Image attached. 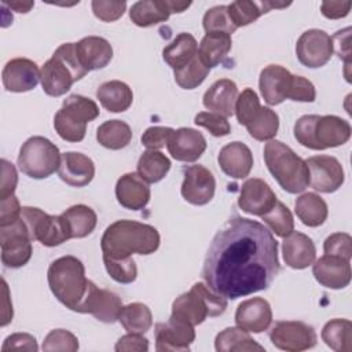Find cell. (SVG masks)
Returning a JSON list of instances; mask_svg holds the SVG:
<instances>
[{"label":"cell","mask_w":352,"mask_h":352,"mask_svg":"<svg viewBox=\"0 0 352 352\" xmlns=\"http://www.w3.org/2000/svg\"><path fill=\"white\" fill-rule=\"evenodd\" d=\"M280 270L278 242L261 223L235 216L213 236L204 261L206 285L226 298L265 290Z\"/></svg>","instance_id":"6da1fadb"},{"label":"cell","mask_w":352,"mask_h":352,"mask_svg":"<svg viewBox=\"0 0 352 352\" xmlns=\"http://www.w3.org/2000/svg\"><path fill=\"white\" fill-rule=\"evenodd\" d=\"M160 246V234L150 224L117 220L103 232L100 248L104 257L126 258L133 253L151 254Z\"/></svg>","instance_id":"7a4b0ae2"},{"label":"cell","mask_w":352,"mask_h":352,"mask_svg":"<svg viewBox=\"0 0 352 352\" xmlns=\"http://www.w3.org/2000/svg\"><path fill=\"white\" fill-rule=\"evenodd\" d=\"M296 140L311 150H326L345 144L351 138V125L337 116H302L293 128Z\"/></svg>","instance_id":"3957f363"},{"label":"cell","mask_w":352,"mask_h":352,"mask_svg":"<svg viewBox=\"0 0 352 352\" xmlns=\"http://www.w3.org/2000/svg\"><path fill=\"white\" fill-rule=\"evenodd\" d=\"M264 161L270 173L285 191L297 194L308 187L309 172L307 162L285 143L274 139L265 143Z\"/></svg>","instance_id":"277c9868"},{"label":"cell","mask_w":352,"mask_h":352,"mask_svg":"<svg viewBox=\"0 0 352 352\" xmlns=\"http://www.w3.org/2000/svg\"><path fill=\"white\" fill-rule=\"evenodd\" d=\"M47 279L58 301L76 312L89 285L84 264L74 256L59 257L48 267Z\"/></svg>","instance_id":"5b68a950"},{"label":"cell","mask_w":352,"mask_h":352,"mask_svg":"<svg viewBox=\"0 0 352 352\" xmlns=\"http://www.w3.org/2000/svg\"><path fill=\"white\" fill-rule=\"evenodd\" d=\"M87 73L77 56L76 43H65L55 50L40 70L43 91L48 96H62Z\"/></svg>","instance_id":"8992f818"},{"label":"cell","mask_w":352,"mask_h":352,"mask_svg":"<svg viewBox=\"0 0 352 352\" xmlns=\"http://www.w3.org/2000/svg\"><path fill=\"white\" fill-rule=\"evenodd\" d=\"M227 308V298L208 285L197 282L191 290L180 294L172 304V316L192 326L201 324L208 316H220Z\"/></svg>","instance_id":"52a82bcc"},{"label":"cell","mask_w":352,"mask_h":352,"mask_svg":"<svg viewBox=\"0 0 352 352\" xmlns=\"http://www.w3.org/2000/svg\"><path fill=\"white\" fill-rule=\"evenodd\" d=\"M99 117L98 104L82 95H70L54 117L56 133L66 142L77 143L85 138L87 124Z\"/></svg>","instance_id":"ba28073f"},{"label":"cell","mask_w":352,"mask_h":352,"mask_svg":"<svg viewBox=\"0 0 352 352\" xmlns=\"http://www.w3.org/2000/svg\"><path fill=\"white\" fill-rule=\"evenodd\" d=\"M60 153L58 147L44 136H32L21 147L18 166L32 179H45L58 170Z\"/></svg>","instance_id":"9c48e42d"},{"label":"cell","mask_w":352,"mask_h":352,"mask_svg":"<svg viewBox=\"0 0 352 352\" xmlns=\"http://www.w3.org/2000/svg\"><path fill=\"white\" fill-rule=\"evenodd\" d=\"M21 217L32 241H38L44 246H58L70 239L62 216H51L38 208L23 206Z\"/></svg>","instance_id":"30bf717a"},{"label":"cell","mask_w":352,"mask_h":352,"mask_svg":"<svg viewBox=\"0 0 352 352\" xmlns=\"http://www.w3.org/2000/svg\"><path fill=\"white\" fill-rule=\"evenodd\" d=\"M1 263L8 268H19L28 264L32 257V238L22 217L0 227Z\"/></svg>","instance_id":"8fae6325"},{"label":"cell","mask_w":352,"mask_h":352,"mask_svg":"<svg viewBox=\"0 0 352 352\" xmlns=\"http://www.w3.org/2000/svg\"><path fill=\"white\" fill-rule=\"evenodd\" d=\"M270 340L278 349L300 352L315 346L318 338L314 327L304 322L280 320L272 326Z\"/></svg>","instance_id":"7c38bea8"},{"label":"cell","mask_w":352,"mask_h":352,"mask_svg":"<svg viewBox=\"0 0 352 352\" xmlns=\"http://www.w3.org/2000/svg\"><path fill=\"white\" fill-rule=\"evenodd\" d=\"M331 37L319 29H309L304 32L296 44V55L301 65L309 69L324 66L333 55Z\"/></svg>","instance_id":"4fadbf2b"},{"label":"cell","mask_w":352,"mask_h":352,"mask_svg":"<svg viewBox=\"0 0 352 352\" xmlns=\"http://www.w3.org/2000/svg\"><path fill=\"white\" fill-rule=\"evenodd\" d=\"M122 307V301L116 293L99 289L92 280H89L88 290L76 312L91 314L100 322L114 323L118 320Z\"/></svg>","instance_id":"5bb4252c"},{"label":"cell","mask_w":352,"mask_h":352,"mask_svg":"<svg viewBox=\"0 0 352 352\" xmlns=\"http://www.w3.org/2000/svg\"><path fill=\"white\" fill-rule=\"evenodd\" d=\"M305 162L309 172V184L314 190L330 194L344 184V169L337 158L331 155H314Z\"/></svg>","instance_id":"9a60e30c"},{"label":"cell","mask_w":352,"mask_h":352,"mask_svg":"<svg viewBox=\"0 0 352 352\" xmlns=\"http://www.w3.org/2000/svg\"><path fill=\"white\" fill-rule=\"evenodd\" d=\"M194 340V326L173 316L155 324V349L158 352L188 351Z\"/></svg>","instance_id":"2e32d148"},{"label":"cell","mask_w":352,"mask_h":352,"mask_svg":"<svg viewBox=\"0 0 352 352\" xmlns=\"http://www.w3.org/2000/svg\"><path fill=\"white\" fill-rule=\"evenodd\" d=\"M182 197L197 206L206 205L212 201L216 190L214 176L202 165H191L183 170Z\"/></svg>","instance_id":"e0dca14e"},{"label":"cell","mask_w":352,"mask_h":352,"mask_svg":"<svg viewBox=\"0 0 352 352\" xmlns=\"http://www.w3.org/2000/svg\"><path fill=\"white\" fill-rule=\"evenodd\" d=\"M1 80L8 92H28L36 88L40 70L36 62L28 58H14L3 67Z\"/></svg>","instance_id":"ac0fdd59"},{"label":"cell","mask_w":352,"mask_h":352,"mask_svg":"<svg viewBox=\"0 0 352 352\" xmlns=\"http://www.w3.org/2000/svg\"><path fill=\"white\" fill-rule=\"evenodd\" d=\"M315 279L327 289H344L351 282V260L324 254L312 263Z\"/></svg>","instance_id":"d6986e66"},{"label":"cell","mask_w":352,"mask_h":352,"mask_svg":"<svg viewBox=\"0 0 352 352\" xmlns=\"http://www.w3.org/2000/svg\"><path fill=\"white\" fill-rule=\"evenodd\" d=\"M276 201V195L271 187L264 180L253 177L242 184L238 206L249 214L261 217L274 208Z\"/></svg>","instance_id":"ffe728a7"},{"label":"cell","mask_w":352,"mask_h":352,"mask_svg":"<svg viewBox=\"0 0 352 352\" xmlns=\"http://www.w3.org/2000/svg\"><path fill=\"white\" fill-rule=\"evenodd\" d=\"M166 147L175 160L194 162L206 150V140L201 132L192 128H179L170 133Z\"/></svg>","instance_id":"44dd1931"},{"label":"cell","mask_w":352,"mask_h":352,"mask_svg":"<svg viewBox=\"0 0 352 352\" xmlns=\"http://www.w3.org/2000/svg\"><path fill=\"white\" fill-rule=\"evenodd\" d=\"M293 74L280 65H268L260 73L258 87L264 100L276 106L287 99Z\"/></svg>","instance_id":"7402d4cb"},{"label":"cell","mask_w":352,"mask_h":352,"mask_svg":"<svg viewBox=\"0 0 352 352\" xmlns=\"http://www.w3.org/2000/svg\"><path fill=\"white\" fill-rule=\"evenodd\" d=\"M272 322L271 305L261 297H254L242 301L235 312V323L238 327L250 331L261 333L270 327Z\"/></svg>","instance_id":"603a6c76"},{"label":"cell","mask_w":352,"mask_h":352,"mask_svg":"<svg viewBox=\"0 0 352 352\" xmlns=\"http://www.w3.org/2000/svg\"><path fill=\"white\" fill-rule=\"evenodd\" d=\"M58 175L62 182L72 187H84L95 176L94 161L82 153L67 151L60 154Z\"/></svg>","instance_id":"cb8c5ba5"},{"label":"cell","mask_w":352,"mask_h":352,"mask_svg":"<svg viewBox=\"0 0 352 352\" xmlns=\"http://www.w3.org/2000/svg\"><path fill=\"white\" fill-rule=\"evenodd\" d=\"M221 170L232 179H245L253 168V154L242 142L226 144L217 157Z\"/></svg>","instance_id":"d4e9b609"},{"label":"cell","mask_w":352,"mask_h":352,"mask_svg":"<svg viewBox=\"0 0 352 352\" xmlns=\"http://www.w3.org/2000/svg\"><path fill=\"white\" fill-rule=\"evenodd\" d=\"M116 197L118 204L125 209L140 210L150 201L148 183L138 173H125L117 180Z\"/></svg>","instance_id":"484cf974"},{"label":"cell","mask_w":352,"mask_h":352,"mask_svg":"<svg viewBox=\"0 0 352 352\" xmlns=\"http://www.w3.org/2000/svg\"><path fill=\"white\" fill-rule=\"evenodd\" d=\"M76 52L87 72L106 67L113 58L111 44L99 36H88L76 43Z\"/></svg>","instance_id":"4316f807"},{"label":"cell","mask_w":352,"mask_h":352,"mask_svg":"<svg viewBox=\"0 0 352 352\" xmlns=\"http://www.w3.org/2000/svg\"><path fill=\"white\" fill-rule=\"evenodd\" d=\"M238 98L236 84L230 78L214 81L204 94L202 103L212 113L223 117H231L235 113V102Z\"/></svg>","instance_id":"83f0119b"},{"label":"cell","mask_w":352,"mask_h":352,"mask_svg":"<svg viewBox=\"0 0 352 352\" xmlns=\"http://www.w3.org/2000/svg\"><path fill=\"white\" fill-rule=\"evenodd\" d=\"M285 263L294 270L309 267L316 257V249L312 239L302 232H292L285 236L282 243Z\"/></svg>","instance_id":"f1b7e54d"},{"label":"cell","mask_w":352,"mask_h":352,"mask_svg":"<svg viewBox=\"0 0 352 352\" xmlns=\"http://www.w3.org/2000/svg\"><path fill=\"white\" fill-rule=\"evenodd\" d=\"M172 14L169 0H143L132 4L129 10L131 21L140 28H148L168 21Z\"/></svg>","instance_id":"f546056e"},{"label":"cell","mask_w":352,"mask_h":352,"mask_svg":"<svg viewBox=\"0 0 352 352\" xmlns=\"http://www.w3.org/2000/svg\"><path fill=\"white\" fill-rule=\"evenodd\" d=\"M96 98L106 110L111 113H122L131 107L133 94L129 85H126L125 82L111 80L103 82L98 88Z\"/></svg>","instance_id":"4dcf8cb0"},{"label":"cell","mask_w":352,"mask_h":352,"mask_svg":"<svg viewBox=\"0 0 352 352\" xmlns=\"http://www.w3.org/2000/svg\"><path fill=\"white\" fill-rule=\"evenodd\" d=\"M231 45V34L220 32L206 33L199 43L198 56L206 67L212 69L223 62V59L228 55Z\"/></svg>","instance_id":"1f68e13d"},{"label":"cell","mask_w":352,"mask_h":352,"mask_svg":"<svg viewBox=\"0 0 352 352\" xmlns=\"http://www.w3.org/2000/svg\"><path fill=\"white\" fill-rule=\"evenodd\" d=\"M198 54V44L192 34L180 33L162 50L164 60L173 69H182Z\"/></svg>","instance_id":"d6a6232c"},{"label":"cell","mask_w":352,"mask_h":352,"mask_svg":"<svg viewBox=\"0 0 352 352\" xmlns=\"http://www.w3.org/2000/svg\"><path fill=\"white\" fill-rule=\"evenodd\" d=\"M294 210L301 223L308 227L322 226L329 214L326 202L315 192L300 195L294 202Z\"/></svg>","instance_id":"836d02e7"},{"label":"cell","mask_w":352,"mask_h":352,"mask_svg":"<svg viewBox=\"0 0 352 352\" xmlns=\"http://www.w3.org/2000/svg\"><path fill=\"white\" fill-rule=\"evenodd\" d=\"M70 238H85L96 227V213L87 205H73L62 214Z\"/></svg>","instance_id":"e575fe53"},{"label":"cell","mask_w":352,"mask_h":352,"mask_svg":"<svg viewBox=\"0 0 352 352\" xmlns=\"http://www.w3.org/2000/svg\"><path fill=\"white\" fill-rule=\"evenodd\" d=\"M214 348L217 352H249L264 351V346L257 344L246 330L241 327H227L214 338Z\"/></svg>","instance_id":"d590c367"},{"label":"cell","mask_w":352,"mask_h":352,"mask_svg":"<svg viewBox=\"0 0 352 352\" xmlns=\"http://www.w3.org/2000/svg\"><path fill=\"white\" fill-rule=\"evenodd\" d=\"M286 6L289 4H276L271 1L256 3L249 0H239L227 6V11L234 26L241 28L254 22L257 18H260L263 14L268 12L274 7H286Z\"/></svg>","instance_id":"8d00e7d4"},{"label":"cell","mask_w":352,"mask_h":352,"mask_svg":"<svg viewBox=\"0 0 352 352\" xmlns=\"http://www.w3.org/2000/svg\"><path fill=\"white\" fill-rule=\"evenodd\" d=\"M131 126L121 120H109L99 125L96 140L100 146L110 150H121L131 143Z\"/></svg>","instance_id":"74e56055"},{"label":"cell","mask_w":352,"mask_h":352,"mask_svg":"<svg viewBox=\"0 0 352 352\" xmlns=\"http://www.w3.org/2000/svg\"><path fill=\"white\" fill-rule=\"evenodd\" d=\"M322 340L336 352L352 351V323L348 319H331L322 329Z\"/></svg>","instance_id":"f35d334b"},{"label":"cell","mask_w":352,"mask_h":352,"mask_svg":"<svg viewBox=\"0 0 352 352\" xmlns=\"http://www.w3.org/2000/svg\"><path fill=\"white\" fill-rule=\"evenodd\" d=\"M170 169L169 158L158 150L144 151L138 161V175L147 183H158Z\"/></svg>","instance_id":"ab89813d"},{"label":"cell","mask_w":352,"mask_h":352,"mask_svg":"<svg viewBox=\"0 0 352 352\" xmlns=\"http://www.w3.org/2000/svg\"><path fill=\"white\" fill-rule=\"evenodd\" d=\"M118 322L128 333L143 334L150 330L153 324V315L150 308L143 302H132L122 307Z\"/></svg>","instance_id":"60d3db41"},{"label":"cell","mask_w":352,"mask_h":352,"mask_svg":"<svg viewBox=\"0 0 352 352\" xmlns=\"http://www.w3.org/2000/svg\"><path fill=\"white\" fill-rule=\"evenodd\" d=\"M249 135L258 140H271L275 138L279 129V117L278 114L270 109V107H261L258 114L254 117V120L246 126Z\"/></svg>","instance_id":"b9f144b4"},{"label":"cell","mask_w":352,"mask_h":352,"mask_svg":"<svg viewBox=\"0 0 352 352\" xmlns=\"http://www.w3.org/2000/svg\"><path fill=\"white\" fill-rule=\"evenodd\" d=\"M210 69L204 65L198 54L191 59L190 63L183 66L182 69L173 70V77L176 84L183 89H194L201 85L208 77Z\"/></svg>","instance_id":"7bdbcfd3"},{"label":"cell","mask_w":352,"mask_h":352,"mask_svg":"<svg viewBox=\"0 0 352 352\" xmlns=\"http://www.w3.org/2000/svg\"><path fill=\"white\" fill-rule=\"evenodd\" d=\"M261 219L268 224V227L280 238L287 236L294 231V220L289 208L276 201L272 209L261 216Z\"/></svg>","instance_id":"ee69618b"},{"label":"cell","mask_w":352,"mask_h":352,"mask_svg":"<svg viewBox=\"0 0 352 352\" xmlns=\"http://www.w3.org/2000/svg\"><path fill=\"white\" fill-rule=\"evenodd\" d=\"M261 109L257 94L252 88H245L236 98L235 116L241 125L248 126Z\"/></svg>","instance_id":"f6af8a7d"},{"label":"cell","mask_w":352,"mask_h":352,"mask_svg":"<svg viewBox=\"0 0 352 352\" xmlns=\"http://www.w3.org/2000/svg\"><path fill=\"white\" fill-rule=\"evenodd\" d=\"M103 263L107 274L118 283H132L138 276V268L132 257L111 258L103 256Z\"/></svg>","instance_id":"bcb514c9"},{"label":"cell","mask_w":352,"mask_h":352,"mask_svg":"<svg viewBox=\"0 0 352 352\" xmlns=\"http://www.w3.org/2000/svg\"><path fill=\"white\" fill-rule=\"evenodd\" d=\"M202 25H204V29L206 30V33L220 32V33L232 34L236 30V28L234 26V23L231 22V19L228 16L227 6H216L210 10H208L204 15Z\"/></svg>","instance_id":"7dc6e473"},{"label":"cell","mask_w":352,"mask_h":352,"mask_svg":"<svg viewBox=\"0 0 352 352\" xmlns=\"http://www.w3.org/2000/svg\"><path fill=\"white\" fill-rule=\"evenodd\" d=\"M78 349V340L77 337L65 330V329H55L51 330L43 342V351H63V352H76Z\"/></svg>","instance_id":"c3c4849f"},{"label":"cell","mask_w":352,"mask_h":352,"mask_svg":"<svg viewBox=\"0 0 352 352\" xmlns=\"http://www.w3.org/2000/svg\"><path fill=\"white\" fill-rule=\"evenodd\" d=\"M194 122L205 129H208L210 132V135L220 138V136H226L231 132V125L227 121L226 117L217 114V113H212V111H201L195 116Z\"/></svg>","instance_id":"681fc988"},{"label":"cell","mask_w":352,"mask_h":352,"mask_svg":"<svg viewBox=\"0 0 352 352\" xmlns=\"http://www.w3.org/2000/svg\"><path fill=\"white\" fill-rule=\"evenodd\" d=\"M324 254L344 257L351 260L352 256V238L345 232H334L324 239L323 243Z\"/></svg>","instance_id":"f907efd6"},{"label":"cell","mask_w":352,"mask_h":352,"mask_svg":"<svg viewBox=\"0 0 352 352\" xmlns=\"http://www.w3.org/2000/svg\"><path fill=\"white\" fill-rule=\"evenodd\" d=\"M94 15L103 22H113L122 16L126 10L125 1H106V0H94L91 3Z\"/></svg>","instance_id":"816d5d0a"},{"label":"cell","mask_w":352,"mask_h":352,"mask_svg":"<svg viewBox=\"0 0 352 352\" xmlns=\"http://www.w3.org/2000/svg\"><path fill=\"white\" fill-rule=\"evenodd\" d=\"M316 91L314 84L301 76H293L287 99L294 102H314Z\"/></svg>","instance_id":"f5cc1de1"},{"label":"cell","mask_w":352,"mask_h":352,"mask_svg":"<svg viewBox=\"0 0 352 352\" xmlns=\"http://www.w3.org/2000/svg\"><path fill=\"white\" fill-rule=\"evenodd\" d=\"M172 132L173 129L169 126H150L143 132L140 140L147 150H158L168 143Z\"/></svg>","instance_id":"db71d44e"},{"label":"cell","mask_w":352,"mask_h":352,"mask_svg":"<svg viewBox=\"0 0 352 352\" xmlns=\"http://www.w3.org/2000/svg\"><path fill=\"white\" fill-rule=\"evenodd\" d=\"M38 349L36 338L28 333H14L8 336L1 346L3 352L7 351H29L36 352Z\"/></svg>","instance_id":"11a10c76"},{"label":"cell","mask_w":352,"mask_h":352,"mask_svg":"<svg viewBox=\"0 0 352 352\" xmlns=\"http://www.w3.org/2000/svg\"><path fill=\"white\" fill-rule=\"evenodd\" d=\"M1 180H0V199H4L10 195H14L16 183H18V173L15 166L7 161L1 160Z\"/></svg>","instance_id":"9f6ffc18"},{"label":"cell","mask_w":352,"mask_h":352,"mask_svg":"<svg viewBox=\"0 0 352 352\" xmlns=\"http://www.w3.org/2000/svg\"><path fill=\"white\" fill-rule=\"evenodd\" d=\"M22 208L15 195L0 199V227L8 226L21 217Z\"/></svg>","instance_id":"6f0895ef"},{"label":"cell","mask_w":352,"mask_h":352,"mask_svg":"<svg viewBox=\"0 0 352 352\" xmlns=\"http://www.w3.org/2000/svg\"><path fill=\"white\" fill-rule=\"evenodd\" d=\"M114 349L117 352H129V351L143 352L148 349V340L139 333H128L117 341Z\"/></svg>","instance_id":"680465c9"},{"label":"cell","mask_w":352,"mask_h":352,"mask_svg":"<svg viewBox=\"0 0 352 352\" xmlns=\"http://www.w3.org/2000/svg\"><path fill=\"white\" fill-rule=\"evenodd\" d=\"M349 37H351V28H345L344 30H338L331 37L333 51H336L338 54V56L342 58L346 63H349V59H351Z\"/></svg>","instance_id":"91938a15"},{"label":"cell","mask_w":352,"mask_h":352,"mask_svg":"<svg viewBox=\"0 0 352 352\" xmlns=\"http://www.w3.org/2000/svg\"><path fill=\"white\" fill-rule=\"evenodd\" d=\"M351 6V1H323L320 10L326 18L340 19L349 14Z\"/></svg>","instance_id":"94428289"},{"label":"cell","mask_w":352,"mask_h":352,"mask_svg":"<svg viewBox=\"0 0 352 352\" xmlns=\"http://www.w3.org/2000/svg\"><path fill=\"white\" fill-rule=\"evenodd\" d=\"M1 285H3V319H1V326H7L11 320H12V304H7V301L10 300V296H8V286L6 283L4 279H1Z\"/></svg>","instance_id":"6125c7cd"},{"label":"cell","mask_w":352,"mask_h":352,"mask_svg":"<svg viewBox=\"0 0 352 352\" xmlns=\"http://www.w3.org/2000/svg\"><path fill=\"white\" fill-rule=\"evenodd\" d=\"M3 6H8L10 8L15 10L16 12H29L30 8L34 6V1H4Z\"/></svg>","instance_id":"be15d7a7"}]
</instances>
